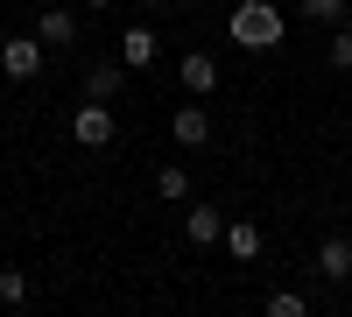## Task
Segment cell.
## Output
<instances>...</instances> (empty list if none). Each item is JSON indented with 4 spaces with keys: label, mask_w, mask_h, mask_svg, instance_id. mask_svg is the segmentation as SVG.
I'll list each match as a JSON object with an SVG mask.
<instances>
[{
    "label": "cell",
    "mask_w": 352,
    "mask_h": 317,
    "mask_svg": "<svg viewBox=\"0 0 352 317\" xmlns=\"http://www.w3.org/2000/svg\"><path fill=\"white\" fill-rule=\"evenodd\" d=\"M232 43H240V50H275L282 43V8H275V0H240V8H232Z\"/></svg>",
    "instance_id": "cell-1"
},
{
    "label": "cell",
    "mask_w": 352,
    "mask_h": 317,
    "mask_svg": "<svg viewBox=\"0 0 352 317\" xmlns=\"http://www.w3.org/2000/svg\"><path fill=\"white\" fill-rule=\"evenodd\" d=\"M113 134H120L113 99H85V106H71V141H78V149H113Z\"/></svg>",
    "instance_id": "cell-2"
},
{
    "label": "cell",
    "mask_w": 352,
    "mask_h": 317,
    "mask_svg": "<svg viewBox=\"0 0 352 317\" xmlns=\"http://www.w3.org/2000/svg\"><path fill=\"white\" fill-rule=\"evenodd\" d=\"M50 64V43L43 36H0V71H8L14 85H36Z\"/></svg>",
    "instance_id": "cell-3"
},
{
    "label": "cell",
    "mask_w": 352,
    "mask_h": 317,
    "mask_svg": "<svg viewBox=\"0 0 352 317\" xmlns=\"http://www.w3.org/2000/svg\"><path fill=\"white\" fill-rule=\"evenodd\" d=\"M169 141H176V149H204V141H212V113H204L197 99H184L169 113Z\"/></svg>",
    "instance_id": "cell-4"
},
{
    "label": "cell",
    "mask_w": 352,
    "mask_h": 317,
    "mask_svg": "<svg viewBox=\"0 0 352 317\" xmlns=\"http://www.w3.org/2000/svg\"><path fill=\"white\" fill-rule=\"evenodd\" d=\"M184 92L190 99H212L219 92V56L212 50H184Z\"/></svg>",
    "instance_id": "cell-5"
},
{
    "label": "cell",
    "mask_w": 352,
    "mask_h": 317,
    "mask_svg": "<svg viewBox=\"0 0 352 317\" xmlns=\"http://www.w3.org/2000/svg\"><path fill=\"white\" fill-rule=\"evenodd\" d=\"M184 240H190V247H219V240H226V212H219V205H190V212H184Z\"/></svg>",
    "instance_id": "cell-6"
},
{
    "label": "cell",
    "mask_w": 352,
    "mask_h": 317,
    "mask_svg": "<svg viewBox=\"0 0 352 317\" xmlns=\"http://www.w3.org/2000/svg\"><path fill=\"white\" fill-rule=\"evenodd\" d=\"M219 247L247 268V261H261V247H268V240H261V226H254V219H226V240H219Z\"/></svg>",
    "instance_id": "cell-7"
},
{
    "label": "cell",
    "mask_w": 352,
    "mask_h": 317,
    "mask_svg": "<svg viewBox=\"0 0 352 317\" xmlns=\"http://www.w3.org/2000/svg\"><path fill=\"white\" fill-rule=\"evenodd\" d=\"M155 56H162V36H155V28H141V21H134L127 36H120V64H127V71H148Z\"/></svg>",
    "instance_id": "cell-8"
},
{
    "label": "cell",
    "mask_w": 352,
    "mask_h": 317,
    "mask_svg": "<svg viewBox=\"0 0 352 317\" xmlns=\"http://www.w3.org/2000/svg\"><path fill=\"white\" fill-rule=\"evenodd\" d=\"M317 275L324 282H352V240L345 233H331L324 247H317Z\"/></svg>",
    "instance_id": "cell-9"
},
{
    "label": "cell",
    "mask_w": 352,
    "mask_h": 317,
    "mask_svg": "<svg viewBox=\"0 0 352 317\" xmlns=\"http://www.w3.org/2000/svg\"><path fill=\"white\" fill-rule=\"evenodd\" d=\"M36 36H43L50 50H71V43H78V14H71V8H43V21H36Z\"/></svg>",
    "instance_id": "cell-10"
},
{
    "label": "cell",
    "mask_w": 352,
    "mask_h": 317,
    "mask_svg": "<svg viewBox=\"0 0 352 317\" xmlns=\"http://www.w3.org/2000/svg\"><path fill=\"white\" fill-rule=\"evenodd\" d=\"M120 85H127V64H92L85 71V99H113Z\"/></svg>",
    "instance_id": "cell-11"
},
{
    "label": "cell",
    "mask_w": 352,
    "mask_h": 317,
    "mask_svg": "<svg viewBox=\"0 0 352 317\" xmlns=\"http://www.w3.org/2000/svg\"><path fill=\"white\" fill-rule=\"evenodd\" d=\"M155 190L169 197V205H190V169H184V162H162V169H155Z\"/></svg>",
    "instance_id": "cell-12"
},
{
    "label": "cell",
    "mask_w": 352,
    "mask_h": 317,
    "mask_svg": "<svg viewBox=\"0 0 352 317\" xmlns=\"http://www.w3.org/2000/svg\"><path fill=\"white\" fill-rule=\"evenodd\" d=\"M296 14H303V21H324V28H338V21L352 14V0H296Z\"/></svg>",
    "instance_id": "cell-13"
},
{
    "label": "cell",
    "mask_w": 352,
    "mask_h": 317,
    "mask_svg": "<svg viewBox=\"0 0 352 317\" xmlns=\"http://www.w3.org/2000/svg\"><path fill=\"white\" fill-rule=\"evenodd\" d=\"M324 64H331V71H352V28H345V21L331 28V43H324Z\"/></svg>",
    "instance_id": "cell-14"
},
{
    "label": "cell",
    "mask_w": 352,
    "mask_h": 317,
    "mask_svg": "<svg viewBox=\"0 0 352 317\" xmlns=\"http://www.w3.org/2000/svg\"><path fill=\"white\" fill-rule=\"evenodd\" d=\"M268 317H310V296L303 289H275L268 296Z\"/></svg>",
    "instance_id": "cell-15"
},
{
    "label": "cell",
    "mask_w": 352,
    "mask_h": 317,
    "mask_svg": "<svg viewBox=\"0 0 352 317\" xmlns=\"http://www.w3.org/2000/svg\"><path fill=\"white\" fill-rule=\"evenodd\" d=\"M0 303H8V310L28 303V275H21V268H0Z\"/></svg>",
    "instance_id": "cell-16"
},
{
    "label": "cell",
    "mask_w": 352,
    "mask_h": 317,
    "mask_svg": "<svg viewBox=\"0 0 352 317\" xmlns=\"http://www.w3.org/2000/svg\"><path fill=\"white\" fill-rule=\"evenodd\" d=\"M134 8H162V0H134Z\"/></svg>",
    "instance_id": "cell-17"
},
{
    "label": "cell",
    "mask_w": 352,
    "mask_h": 317,
    "mask_svg": "<svg viewBox=\"0 0 352 317\" xmlns=\"http://www.w3.org/2000/svg\"><path fill=\"white\" fill-rule=\"evenodd\" d=\"M85 8H113V0H85Z\"/></svg>",
    "instance_id": "cell-18"
},
{
    "label": "cell",
    "mask_w": 352,
    "mask_h": 317,
    "mask_svg": "<svg viewBox=\"0 0 352 317\" xmlns=\"http://www.w3.org/2000/svg\"><path fill=\"white\" fill-rule=\"evenodd\" d=\"M176 8H197V0H176Z\"/></svg>",
    "instance_id": "cell-19"
}]
</instances>
